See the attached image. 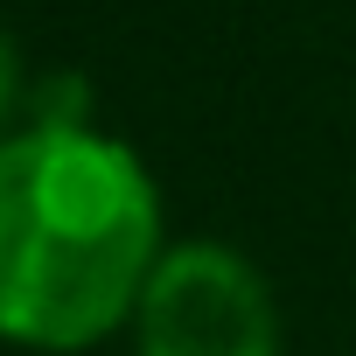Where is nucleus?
<instances>
[{
    "mask_svg": "<svg viewBox=\"0 0 356 356\" xmlns=\"http://www.w3.org/2000/svg\"><path fill=\"white\" fill-rule=\"evenodd\" d=\"M168 252L161 182L119 133L15 126L0 140V342L84 356L133 328Z\"/></svg>",
    "mask_w": 356,
    "mask_h": 356,
    "instance_id": "obj_1",
    "label": "nucleus"
},
{
    "mask_svg": "<svg viewBox=\"0 0 356 356\" xmlns=\"http://www.w3.org/2000/svg\"><path fill=\"white\" fill-rule=\"evenodd\" d=\"M133 356H280V293L224 238H175L133 307Z\"/></svg>",
    "mask_w": 356,
    "mask_h": 356,
    "instance_id": "obj_2",
    "label": "nucleus"
},
{
    "mask_svg": "<svg viewBox=\"0 0 356 356\" xmlns=\"http://www.w3.org/2000/svg\"><path fill=\"white\" fill-rule=\"evenodd\" d=\"M29 91H35V77H29V63H22V42L0 29V140L29 119Z\"/></svg>",
    "mask_w": 356,
    "mask_h": 356,
    "instance_id": "obj_3",
    "label": "nucleus"
}]
</instances>
